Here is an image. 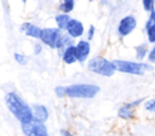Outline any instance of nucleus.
<instances>
[{
    "label": "nucleus",
    "instance_id": "nucleus-21",
    "mask_svg": "<svg viewBox=\"0 0 155 136\" xmlns=\"http://www.w3.org/2000/svg\"><path fill=\"white\" fill-rule=\"evenodd\" d=\"M144 108L149 112H155V98H151V100H148L145 103H144Z\"/></svg>",
    "mask_w": 155,
    "mask_h": 136
},
{
    "label": "nucleus",
    "instance_id": "nucleus-3",
    "mask_svg": "<svg viewBox=\"0 0 155 136\" xmlns=\"http://www.w3.org/2000/svg\"><path fill=\"white\" fill-rule=\"evenodd\" d=\"M87 67L92 73H96V74H99L103 76H111L116 70L114 67V63L111 61H109L104 57H101V56L92 57L88 61Z\"/></svg>",
    "mask_w": 155,
    "mask_h": 136
},
{
    "label": "nucleus",
    "instance_id": "nucleus-25",
    "mask_svg": "<svg viewBox=\"0 0 155 136\" xmlns=\"http://www.w3.org/2000/svg\"><path fill=\"white\" fill-rule=\"evenodd\" d=\"M42 52V45L40 42L34 44V55H40Z\"/></svg>",
    "mask_w": 155,
    "mask_h": 136
},
{
    "label": "nucleus",
    "instance_id": "nucleus-16",
    "mask_svg": "<svg viewBox=\"0 0 155 136\" xmlns=\"http://www.w3.org/2000/svg\"><path fill=\"white\" fill-rule=\"evenodd\" d=\"M74 6H75V1L74 0H64L59 5V11H61V13L69 15V12L73 11Z\"/></svg>",
    "mask_w": 155,
    "mask_h": 136
},
{
    "label": "nucleus",
    "instance_id": "nucleus-13",
    "mask_svg": "<svg viewBox=\"0 0 155 136\" xmlns=\"http://www.w3.org/2000/svg\"><path fill=\"white\" fill-rule=\"evenodd\" d=\"M62 59L64 63L67 64H73L78 61V57H76V50H75V45H71L69 47H67L63 52H62Z\"/></svg>",
    "mask_w": 155,
    "mask_h": 136
},
{
    "label": "nucleus",
    "instance_id": "nucleus-22",
    "mask_svg": "<svg viewBox=\"0 0 155 136\" xmlns=\"http://www.w3.org/2000/svg\"><path fill=\"white\" fill-rule=\"evenodd\" d=\"M54 92H56V95H57L58 97H63V96H65V87H63V86H57V87L54 89Z\"/></svg>",
    "mask_w": 155,
    "mask_h": 136
},
{
    "label": "nucleus",
    "instance_id": "nucleus-7",
    "mask_svg": "<svg viewBox=\"0 0 155 136\" xmlns=\"http://www.w3.org/2000/svg\"><path fill=\"white\" fill-rule=\"evenodd\" d=\"M137 27V18L132 15L125 16L120 19L119 25H117V33L120 36H126L131 34Z\"/></svg>",
    "mask_w": 155,
    "mask_h": 136
},
{
    "label": "nucleus",
    "instance_id": "nucleus-19",
    "mask_svg": "<svg viewBox=\"0 0 155 136\" xmlns=\"http://www.w3.org/2000/svg\"><path fill=\"white\" fill-rule=\"evenodd\" d=\"M13 58H15V61H16L18 64H21V66H24V64L28 63V58H27V56H24L23 53L15 52V53H13Z\"/></svg>",
    "mask_w": 155,
    "mask_h": 136
},
{
    "label": "nucleus",
    "instance_id": "nucleus-24",
    "mask_svg": "<svg viewBox=\"0 0 155 136\" xmlns=\"http://www.w3.org/2000/svg\"><path fill=\"white\" fill-rule=\"evenodd\" d=\"M94 25H90V28H88V30H87V41H90V40H92L93 39V35H94Z\"/></svg>",
    "mask_w": 155,
    "mask_h": 136
},
{
    "label": "nucleus",
    "instance_id": "nucleus-27",
    "mask_svg": "<svg viewBox=\"0 0 155 136\" xmlns=\"http://www.w3.org/2000/svg\"><path fill=\"white\" fill-rule=\"evenodd\" d=\"M149 18H150V19L153 21V23H155V11L150 13V17H149Z\"/></svg>",
    "mask_w": 155,
    "mask_h": 136
},
{
    "label": "nucleus",
    "instance_id": "nucleus-2",
    "mask_svg": "<svg viewBox=\"0 0 155 136\" xmlns=\"http://www.w3.org/2000/svg\"><path fill=\"white\" fill-rule=\"evenodd\" d=\"M99 92V86L93 84H74L65 87V96L70 98H93Z\"/></svg>",
    "mask_w": 155,
    "mask_h": 136
},
{
    "label": "nucleus",
    "instance_id": "nucleus-15",
    "mask_svg": "<svg viewBox=\"0 0 155 136\" xmlns=\"http://www.w3.org/2000/svg\"><path fill=\"white\" fill-rule=\"evenodd\" d=\"M70 16L69 15H65V13H58L56 17H54V22L57 24V28L61 29V30H65L69 21H70Z\"/></svg>",
    "mask_w": 155,
    "mask_h": 136
},
{
    "label": "nucleus",
    "instance_id": "nucleus-8",
    "mask_svg": "<svg viewBox=\"0 0 155 136\" xmlns=\"http://www.w3.org/2000/svg\"><path fill=\"white\" fill-rule=\"evenodd\" d=\"M65 32H67V34H68L70 38L74 39V38H80V36H82L84 33H85V28H84V24H82L80 21L71 18V19L69 21L67 28H65Z\"/></svg>",
    "mask_w": 155,
    "mask_h": 136
},
{
    "label": "nucleus",
    "instance_id": "nucleus-26",
    "mask_svg": "<svg viewBox=\"0 0 155 136\" xmlns=\"http://www.w3.org/2000/svg\"><path fill=\"white\" fill-rule=\"evenodd\" d=\"M62 135L63 136H74V135H71L69 131H67V130H62Z\"/></svg>",
    "mask_w": 155,
    "mask_h": 136
},
{
    "label": "nucleus",
    "instance_id": "nucleus-14",
    "mask_svg": "<svg viewBox=\"0 0 155 136\" xmlns=\"http://www.w3.org/2000/svg\"><path fill=\"white\" fill-rule=\"evenodd\" d=\"M71 45H74V44H73V38H70V36L65 33V34H62V36H61V39H59V41H58V44H57L56 50L62 55V52H63L67 47H69V46H71Z\"/></svg>",
    "mask_w": 155,
    "mask_h": 136
},
{
    "label": "nucleus",
    "instance_id": "nucleus-23",
    "mask_svg": "<svg viewBox=\"0 0 155 136\" xmlns=\"http://www.w3.org/2000/svg\"><path fill=\"white\" fill-rule=\"evenodd\" d=\"M148 61L150 63H155V46L148 52Z\"/></svg>",
    "mask_w": 155,
    "mask_h": 136
},
{
    "label": "nucleus",
    "instance_id": "nucleus-1",
    "mask_svg": "<svg viewBox=\"0 0 155 136\" xmlns=\"http://www.w3.org/2000/svg\"><path fill=\"white\" fill-rule=\"evenodd\" d=\"M5 103L10 113L21 123L25 124L34 119L31 107L17 93L13 91H10L5 95Z\"/></svg>",
    "mask_w": 155,
    "mask_h": 136
},
{
    "label": "nucleus",
    "instance_id": "nucleus-6",
    "mask_svg": "<svg viewBox=\"0 0 155 136\" xmlns=\"http://www.w3.org/2000/svg\"><path fill=\"white\" fill-rule=\"evenodd\" d=\"M62 30L58 28H42L41 32V36H40V41L45 45H47L51 49H56L57 44L62 36Z\"/></svg>",
    "mask_w": 155,
    "mask_h": 136
},
{
    "label": "nucleus",
    "instance_id": "nucleus-18",
    "mask_svg": "<svg viewBox=\"0 0 155 136\" xmlns=\"http://www.w3.org/2000/svg\"><path fill=\"white\" fill-rule=\"evenodd\" d=\"M147 30V36H148V41L151 44H155V23H153L149 28L145 29Z\"/></svg>",
    "mask_w": 155,
    "mask_h": 136
},
{
    "label": "nucleus",
    "instance_id": "nucleus-17",
    "mask_svg": "<svg viewBox=\"0 0 155 136\" xmlns=\"http://www.w3.org/2000/svg\"><path fill=\"white\" fill-rule=\"evenodd\" d=\"M148 53V45L147 44H142V45H138L136 47V58L142 61Z\"/></svg>",
    "mask_w": 155,
    "mask_h": 136
},
{
    "label": "nucleus",
    "instance_id": "nucleus-11",
    "mask_svg": "<svg viewBox=\"0 0 155 136\" xmlns=\"http://www.w3.org/2000/svg\"><path fill=\"white\" fill-rule=\"evenodd\" d=\"M142 101H143V100L139 98V100H137V101H133V102H131V103H127V104L122 106V107L120 108V110H119V117L122 118V119H131V118H133L134 107H137Z\"/></svg>",
    "mask_w": 155,
    "mask_h": 136
},
{
    "label": "nucleus",
    "instance_id": "nucleus-9",
    "mask_svg": "<svg viewBox=\"0 0 155 136\" xmlns=\"http://www.w3.org/2000/svg\"><path fill=\"white\" fill-rule=\"evenodd\" d=\"M75 50H76V57H78V61L79 62H85L88 56H90V52H91V45H90V41L87 40H79L76 44H75Z\"/></svg>",
    "mask_w": 155,
    "mask_h": 136
},
{
    "label": "nucleus",
    "instance_id": "nucleus-10",
    "mask_svg": "<svg viewBox=\"0 0 155 136\" xmlns=\"http://www.w3.org/2000/svg\"><path fill=\"white\" fill-rule=\"evenodd\" d=\"M19 30H21L22 33H24L27 36H30V38H34V39H39V40H40L42 28H40V27H38V25H35V24H33V23L25 22V23L21 24Z\"/></svg>",
    "mask_w": 155,
    "mask_h": 136
},
{
    "label": "nucleus",
    "instance_id": "nucleus-12",
    "mask_svg": "<svg viewBox=\"0 0 155 136\" xmlns=\"http://www.w3.org/2000/svg\"><path fill=\"white\" fill-rule=\"evenodd\" d=\"M31 110H33L34 119H36V120H39L41 123H45L48 119V109L46 108V106H44V104H34L31 107Z\"/></svg>",
    "mask_w": 155,
    "mask_h": 136
},
{
    "label": "nucleus",
    "instance_id": "nucleus-4",
    "mask_svg": "<svg viewBox=\"0 0 155 136\" xmlns=\"http://www.w3.org/2000/svg\"><path fill=\"white\" fill-rule=\"evenodd\" d=\"M114 67L116 70L121 73L127 74H134V75H142L145 73L147 69H151V67L147 63L142 62H132V61H125V59H115L113 61Z\"/></svg>",
    "mask_w": 155,
    "mask_h": 136
},
{
    "label": "nucleus",
    "instance_id": "nucleus-20",
    "mask_svg": "<svg viewBox=\"0 0 155 136\" xmlns=\"http://www.w3.org/2000/svg\"><path fill=\"white\" fill-rule=\"evenodd\" d=\"M143 7H144V10H145L147 12L151 13V12H154L155 4H154L153 0H143Z\"/></svg>",
    "mask_w": 155,
    "mask_h": 136
},
{
    "label": "nucleus",
    "instance_id": "nucleus-5",
    "mask_svg": "<svg viewBox=\"0 0 155 136\" xmlns=\"http://www.w3.org/2000/svg\"><path fill=\"white\" fill-rule=\"evenodd\" d=\"M21 130L24 136H48L45 123H41L36 119H33L25 124H21Z\"/></svg>",
    "mask_w": 155,
    "mask_h": 136
}]
</instances>
